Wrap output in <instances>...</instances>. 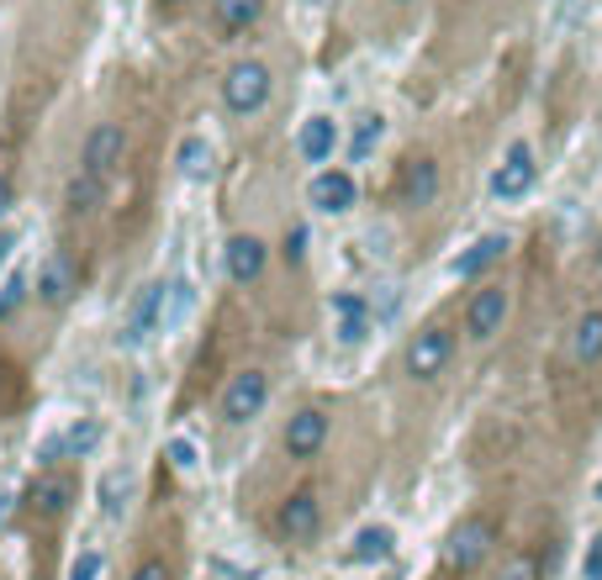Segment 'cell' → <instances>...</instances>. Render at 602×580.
Masks as SVG:
<instances>
[{
    "instance_id": "cell-1",
    "label": "cell",
    "mask_w": 602,
    "mask_h": 580,
    "mask_svg": "<svg viewBox=\"0 0 602 580\" xmlns=\"http://www.w3.org/2000/svg\"><path fill=\"white\" fill-rule=\"evenodd\" d=\"M492 543H497V522L492 518H465V522H455V533L444 539L439 564L444 570H455V576H465V570H476V564L486 560Z\"/></svg>"
},
{
    "instance_id": "cell-2",
    "label": "cell",
    "mask_w": 602,
    "mask_h": 580,
    "mask_svg": "<svg viewBox=\"0 0 602 580\" xmlns=\"http://www.w3.org/2000/svg\"><path fill=\"white\" fill-rule=\"evenodd\" d=\"M264 100H270V69L260 59L233 63L227 80H222V106L233 117H254V111H264Z\"/></svg>"
},
{
    "instance_id": "cell-3",
    "label": "cell",
    "mask_w": 602,
    "mask_h": 580,
    "mask_svg": "<svg viewBox=\"0 0 602 580\" xmlns=\"http://www.w3.org/2000/svg\"><path fill=\"white\" fill-rule=\"evenodd\" d=\"M449 360H455V333H449V327H423L418 338L407 343V375H412V381L444 375Z\"/></svg>"
},
{
    "instance_id": "cell-4",
    "label": "cell",
    "mask_w": 602,
    "mask_h": 580,
    "mask_svg": "<svg viewBox=\"0 0 602 580\" xmlns=\"http://www.w3.org/2000/svg\"><path fill=\"white\" fill-rule=\"evenodd\" d=\"M534 180H540L534 148H528V142H513V148L502 154V164L492 169V196L497 200H523L528 190H534Z\"/></svg>"
},
{
    "instance_id": "cell-5",
    "label": "cell",
    "mask_w": 602,
    "mask_h": 580,
    "mask_svg": "<svg viewBox=\"0 0 602 580\" xmlns=\"http://www.w3.org/2000/svg\"><path fill=\"white\" fill-rule=\"evenodd\" d=\"M264 401H270V381H264L260 370H243V375H233L227 391H222V422L243 427V422H254L264 412Z\"/></svg>"
},
{
    "instance_id": "cell-6",
    "label": "cell",
    "mask_w": 602,
    "mask_h": 580,
    "mask_svg": "<svg viewBox=\"0 0 602 580\" xmlns=\"http://www.w3.org/2000/svg\"><path fill=\"white\" fill-rule=\"evenodd\" d=\"M96 443H100V422L96 417H80V422H69L64 433H54V439L38 443V464L85 460V454H96Z\"/></svg>"
},
{
    "instance_id": "cell-7",
    "label": "cell",
    "mask_w": 602,
    "mask_h": 580,
    "mask_svg": "<svg viewBox=\"0 0 602 580\" xmlns=\"http://www.w3.org/2000/svg\"><path fill=\"white\" fill-rule=\"evenodd\" d=\"M307 200H312V212H322V217H343V212H355L360 190H355V175H343V169H318L312 185H307Z\"/></svg>"
},
{
    "instance_id": "cell-8",
    "label": "cell",
    "mask_w": 602,
    "mask_h": 580,
    "mask_svg": "<svg viewBox=\"0 0 602 580\" xmlns=\"http://www.w3.org/2000/svg\"><path fill=\"white\" fill-rule=\"evenodd\" d=\"M502 322H507V291H502V285H482V291L470 296V306H465V333L482 343L497 333Z\"/></svg>"
},
{
    "instance_id": "cell-9",
    "label": "cell",
    "mask_w": 602,
    "mask_h": 580,
    "mask_svg": "<svg viewBox=\"0 0 602 580\" xmlns=\"http://www.w3.org/2000/svg\"><path fill=\"white\" fill-rule=\"evenodd\" d=\"M122 154H127V132H122L117 121H100L96 132L85 138V164H80V169H90V175L106 180V175L122 164Z\"/></svg>"
},
{
    "instance_id": "cell-10",
    "label": "cell",
    "mask_w": 602,
    "mask_h": 580,
    "mask_svg": "<svg viewBox=\"0 0 602 580\" xmlns=\"http://www.w3.org/2000/svg\"><path fill=\"white\" fill-rule=\"evenodd\" d=\"M322 443H328V417H322L318 406H307V412H297V417L285 422V454L291 460H312Z\"/></svg>"
},
{
    "instance_id": "cell-11",
    "label": "cell",
    "mask_w": 602,
    "mask_h": 580,
    "mask_svg": "<svg viewBox=\"0 0 602 580\" xmlns=\"http://www.w3.org/2000/svg\"><path fill=\"white\" fill-rule=\"evenodd\" d=\"M264 259H270V248H264L254 233H239V238H227V281L233 285H254L264 275Z\"/></svg>"
},
{
    "instance_id": "cell-12",
    "label": "cell",
    "mask_w": 602,
    "mask_h": 580,
    "mask_svg": "<svg viewBox=\"0 0 602 580\" xmlns=\"http://www.w3.org/2000/svg\"><path fill=\"white\" fill-rule=\"evenodd\" d=\"M370 327H376V312H370V301L365 296H333V333L339 343H365L370 338Z\"/></svg>"
},
{
    "instance_id": "cell-13",
    "label": "cell",
    "mask_w": 602,
    "mask_h": 580,
    "mask_svg": "<svg viewBox=\"0 0 602 580\" xmlns=\"http://www.w3.org/2000/svg\"><path fill=\"white\" fill-rule=\"evenodd\" d=\"M159 322H164V285H148V291H143V301L133 306L127 327H122V343H127V348H143V343L159 333Z\"/></svg>"
},
{
    "instance_id": "cell-14",
    "label": "cell",
    "mask_w": 602,
    "mask_h": 580,
    "mask_svg": "<svg viewBox=\"0 0 602 580\" xmlns=\"http://www.w3.org/2000/svg\"><path fill=\"white\" fill-rule=\"evenodd\" d=\"M401 206H428L439 196V164L434 159H407L401 164V180H397Z\"/></svg>"
},
{
    "instance_id": "cell-15",
    "label": "cell",
    "mask_w": 602,
    "mask_h": 580,
    "mask_svg": "<svg viewBox=\"0 0 602 580\" xmlns=\"http://www.w3.org/2000/svg\"><path fill=\"white\" fill-rule=\"evenodd\" d=\"M69 501H75V481L64 470H42L38 481H32V491H27V507L42 512V518H59Z\"/></svg>"
},
{
    "instance_id": "cell-16",
    "label": "cell",
    "mask_w": 602,
    "mask_h": 580,
    "mask_svg": "<svg viewBox=\"0 0 602 580\" xmlns=\"http://www.w3.org/2000/svg\"><path fill=\"white\" fill-rule=\"evenodd\" d=\"M333 148H339V121L333 117H307L297 132V154L307 164H328L333 159Z\"/></svg>"
},
{
    "instance_id": "cell-17",
    "label": "cell",
    "mask_w": 602,
    "mask_h": 580,
    "mask_svg": "<svg viewBox=\"0 0 602 580\" xmlns=\"http://www.w3.org/2000/svg\"><path fill=\"white\" fill-rule=\"evenodd\" d=\"M69 296H75V264H69V254H48L38 269V301L42 306H64Z\"/></svg>"
},
{
    "instance_id": "cell-18",
    "label": "cell",
    "mask_w": 602,
    "mask_h": 580,
    "mask_svg": "<svg viewBox=\"0 0 602 580\" xmlns=\"http://www.w3.org/2000/svg\"><path fill=\"white\" fill-rule=\"evenodd\" d=\"M318 522H322V512H318V497H312V491H297V497L281 507V533L291 543H307L318 533Z\"/></svg>"
},
{
    "instance_id": "cell-19",
    "label": "cell",
    "mask_w": 602,
    "mask_h": 580,
    "mask_svg": "<svg viewBox=\"0 0 602 580\" xmlns=\"http://www.w3.org/2000/svg\"><path fill=\"white\" fill-rule=\"evenodd\" d=\"M391 549H397V533L381 528V522H370V528L355 533V543H349V554H343V560H349V564H381V560H391Z\"/></svg>"
},
{
    "instance_id": "cell-20",
    "label": "cell",
    "mask_w": 602,
    "mask_h": 580,
    "mask_svg": "<svg viewBox=\"0 0 602 580\" xmlns=\"http://www.w3.org/2000/svg\"><path fill=\"white\" fill-rule=\"evenodd\" d=\"M571 360L582 364V370H592L602 360V306L582 312V322L571 327Z\"/></svg>"
},
{
    "instance_id": "cell-21",
    "label": "cell",
    "mask_w": 602,
    "mask_h": 580,
    "mask_svg": "<svg viewBox=\"0 0 602 580\" xmlns=\"http://www.w3.org/2000/svg\"><path fill=\"white\" fill-rule=\"evenodd\" d=\"M502 254H507V238H502V233H486V238H476L460 254V259H455V275H460V281H476V275H482V269H492Z\"/></svg>"
},
{
    "instance_id": "cell-22",
    "label": "cell",
    "mask_w": 602,
    "mask_h": 580,
    "mask_svg": "<svg viewBox=\"0 0 602 580\" xmlns=\"http://www.w3.org/2000/svg\"><path fill=\"white\" fill-rule=\"evenodd\" d=\"M191 312H196V285H164V322H159V333H181L185 322H191Z\"/></svg>"
},
{
    "instance_id": "cell-23",
    "label": "cell",
    "mask_w": 602,
    "mask_h": 580,
    "mask_svg": "<svg viewBox=\"0 0 602 580\" xmlns=\"http://www.w3.org/2000/svg\"><path fill=\"white\" fill-rule=\"evenodd\" d=\"M133 485H138L133 470H106V475H100V512H106V518H122L127 501H133Z\"/></svg>"
},
{
    "instance_id": "cell-24",
    "label": "cell",
    "mask_w": 602,
    "mask_h": 580,
    "mask_svg": "<svg viewBox=\"0 0 602 580\" xmlns=\"http://www.w3.org/2000/svg\"><path fill=\"white\" fill-rule=\"evenodd\" d=\"M264 0H212V17H217L222 32H249L260 21Z\"/></svg>"
},
{
    "instance_id": "cell-25",
    "label": "cell",
    "mask_w": 602,
    "mask_h": 580,
    "mask_svg": "<svg viewBox=\"0 0 602 580\" xmlns=\"http://www.w3.org/2000/svg\"><path fill=\"white\" fill-rule=\"evenodd\" d=\"M100 196H106V180H100V175H90V169H80V175L69 180V190H64L69 212H96Z\"/></svg>"
},
{
    "instance_id": "cell-26",
    "label": "cell",
    "mask_w": 602,
    "mask_h": 580,
    "mask_svg": "<svg viewBox=\"0 0 602 580\" xmlns=\"http://www.w3.org/2000/svg\"><path fill=\"white\" fill-rule=\"evenodd\" d=\"M381 138H386V121L376 117V111H370V117H360V121H355V138H349V159L365 164L370 154H376V148H381Z\"/></svg>"
},
{
    "instance_id": "cell-27",
    "label": "cell",
    "mask_w": 602,
    "mask_h": 580,
    "mask_svg": "<svg viewBox=\"0 0 602 580\" xmlns=\"http://www.w3.org/2000/svg\"><path fill=\"white\" fill-rule=\"evenodd\" d=\"M175 159H181L185 180H206V175H212V142H206V138H185Z\"/></svg>"
},
{
    "instance_id": "cell-28",
    "label": "cell",
    "mask_w": 602,
    "mask_h": 580,
    "mask_svg": "<svg viewBox=\"0 0 602 580\" xmlns=\"http://www.w3.org/2000/svg\"><path fill=\"white\" fill-rule=\"evenodd\" d=\"M497 580H540V560H534V554H513V560L497 570Z\"/></svg>"
},
{
    "instance_id": "cell-29",
    "label": "cell",
    "mask_w": 602,
    "mask_h": 580,
    "mask_svg": "<svg viewBox=\"0 0 602 580\" xmlns=\"http://www.w3.org/2000/svg\"><path fill=\"white\" fill-rule=\"evenodd\" d=\"M164 454H169V464H175L181 475H191V470H196V443H191V439H169V449H164Z\"/></svg>"
},
{
    "instance_id": "cell-30",
    "label": "cell",
    "mask_w": 602,
    "mask_h": 580,
    "mask_svg": "<svg viewBox=\"0 0 602 580\" xmlns=\"http://www.w3.org/2000/svg\"><path fill=\"white\" fill-rule=\"evenodd\" d=\"M21 301H27V281H21V275H11V281L0 285V317H11Z\"/></svg>"
},
{
    "instance_id": "cell-31",
    "label": "cell",
    "mask_w": 602,
    "mask_h": 580,
    "mask_svg": "<svg viewBox=\"0 0 602 580\" xmlns=\"http://www.w3.org/2000/svg\"><path fill=\"white\" fill-rule=\"evenodd\" d=\"M100 570H106V560H100L96 549H85L80 560L69 564V580H100Z\"/></svg>"
},
{
    "instance_id": "cell-32",
    "label": "cell",
    "mask_w": 602,
    "mask_h": 580,
    "mask_svg": "<svg viewBox=\"0 0 602 580\" xmlns=\"http://www.w3.org/2000/svg\"><path fill=\"white\" fill-rule=\"evenodd\" d=\"M586 580H602V533L592 539V549H586V564H582Z\"/></svg>"
},
{
    "instance_id": "cell-33",
    "label": "cell",
    "mask_w": 602,
    "mask_h": 580,
    "mask_svg": "<svg viewBox=\"0 0 602 580\" xmlns=\"http://www.w3.org/2000/svg\"><path fill=\"white\" fill-rule=\"evenodd\" d=\"M133 580H169V564H164V560H143L138 570H133Z\"/></svg>"
},
{
    "instance_id": "cell-34",
    "label": "cell",
    "mask_w": 602,
    "mask_h": 580,
    "mask_svg": "<svg viewBox=\"0 0 602 580\" xmlns=\"http://www.w3.org/2000/svg\"><path fill=\"white\" fill-rule=\"evenodd\" d=\"M301 254H307V233H301V227H297V233L285 238V259H291V264H301Z\"/></svg>"
},
{
    "instance_id": "cell-35",
    "label": "cell",
    "mask_w": 602,
    "mask_h": 580,
    "mask_svg": "<svg viewBox=\"0 0 602 580\" xmlns=\"http://www.w3.org/2000/svg\"><path fill=\"white\" fill-rule=\"evenodd\" d=\"M586 0H555V21H576Z\"/></svg>"
},
{
    "instance_id": "cell-36",
    "label": "cell",
    "mask_w": 602,
    "mask_h": 580,
    "mask_svg": "<svg viewBox=\"0 0 602 580\" xmlns=\"http://www.w3.org/2000/svg\"><path fill=\"white\" fill-rule=\"evenodd\" d=\"M11 248H17V233H11V227H0V269L11 264Z\"/></svg>"
},
{
    "instance_id": "cell-37",
    "label": "cell",
    "mask_w": 602,
    "mask_h": 580,
    "mask_svg": "<svg viewBox=\"0 0 602 580\" xmlns=\"http://www.w3.org/2000/svg\"><path fill=\"white\" fill-rule=\"evenodd\" d=\"M11 196H17V185H11V175H0V217L11 212Z\"/></svg>"
},
{
    "instance_id": "cell-38",
    "label": "cell",
    "mask_w": 602,
    "mask_h": 580,
    "mask_svg": "<svg viewBox=\"0 0 602 580\" xmlns=\"http://www.w3.org/2000/svg\"><path fill=\"white\" fill-rule=\"evenodd\" d=\"M6 501H11V497H0V522H6V512H11V507H6Z\"/></svg>"
}]
</instances>
